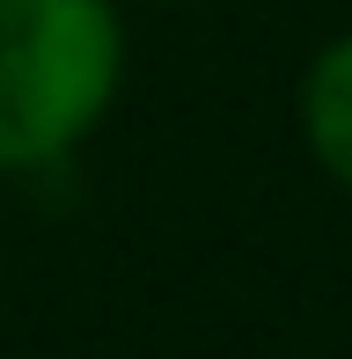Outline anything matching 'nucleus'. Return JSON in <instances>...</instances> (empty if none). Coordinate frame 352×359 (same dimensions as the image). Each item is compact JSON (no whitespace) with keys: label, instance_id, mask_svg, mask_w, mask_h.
Masks as SVG:
<instances>
[{"label":"nucleus","instance_id":"obj_1","mask_svg":"<svg viewBox=\"0 0 352 359\" xmlns=\"http://www.w3.org/2000/svg\"><path fill=\"white\" fill-rule=\"evenodd\" d=\"M118 0H0V176H44L81 154L125 88Z\"/></svg>","mask_w":352,"mask_h":359},{"label":"nucleus","instance_id":"obj_3","mask_svg":"<svg viewBox=\"0 0 352 359\" xmlns=\"http://www.w3.org/2000/svg\"><path fill=\"white\" fill-rule=\"evenodd\" d=\"M118 8H184V0H118Z\"/></svg>","mask_w":352,"mask_h":359},{"label":"nucleus","instance_id":"obj_2","mask_svg":"<svg viewBox=\"0 0 352 359\" xmlns=\"http://www.w3.org/2000/svg\"><path fill=\"white\" fill-rule=\"evenodd\" d=\"M301 140H309L316 169L338 191H352V29L330 37L323 52L301 67V95H294Z\"/></svg>","mask_w":352,"mask_h":359}]
</instances>
